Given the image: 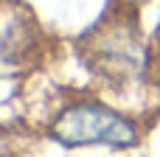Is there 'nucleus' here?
<instances>
[{"label": "nucleus", "instance_id": "1", "mask_svg": "<svg viewBox=\"0 0 160 157\" xmlns=\"http://www.w3.org/2000/svg\"><path fill=\"white\" fill-rule=\"evenodd\" d=\"M48 135L68 149L96 146V143L115 146V149H132L141 140L138 124L101 101H76L65 107L51 121Z\"/></svg>", "mask_w": 160, "mask_h": 157}, {"label": "nucleus", "instance_id": "2", "mask_svg": "<svg viewBox=\"0 0 160 157\" xmlns=\"http://www.w3.org/2000/svg\"><path fill=\"white\" fill-rule=\"evenodd\" d=\"M129 14L132 8H118L110 20H104L82 39L87 67L110 84L132 81L143 67V45L138 37V25Z\"/></svg>", "mask_w": 160, "mask_h": 157}, {"label": "nucleus", "instance_id": "3", "mask_svg": "<svg viewBox=\"0 0 160 157\" xmlns=\"http://www.w3.org/2000/svg\"><path fill=\"white\" fill-rule=\"evenodd\" d=\"M45 48V34L37 22V17L14 0H6V17H3V65L6 73L14 67H37Z\"/></svg>", "mask_w": 160, "mask_h": 157}, {"label": "nucleus", "instance_id": "4", "mask_svg": "<svg viewBox=\"0 0 160 157\" xmlns=\"http://www.w3.org/2000/svg\"><path fill=\"white\" fill-rule=\"evenodd\" d=\"M141 3H146V0H115V8H132L135 11Z\"/></svg>", "mask_w": 160, "mask_h": 157}]
</instances>
